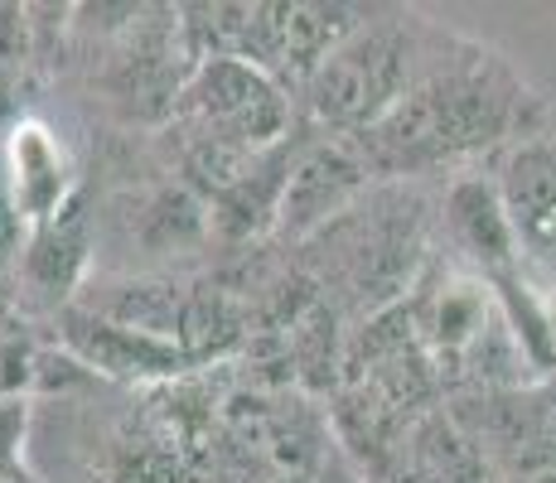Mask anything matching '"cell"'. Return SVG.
<instances>
[{"label":"cell","mask_w":556,"mask_h":483,"mask_svg":"<svg viewBox=\"0 0 556 483\" xmlns=\"http://www.w3.org/2000/svg\"><path fill=\"white\" fill-rule=\"evenodd\" d=\"M522 106H528V92L498 63L475 59L416 82L397 102V112L368 136H358L354 145L368 169H388V175L451 165L518 131Z\"/></svg>","instance_id":"1"},{"label":"cell","mask_w":556,"mask_h":483,"mask_svg":"<svg viewBox=\"0 0 556 483\" xmlns=\"http://www.w3.org/2000/svg\"><path fill=\"white\" fill-rule=\"evenodd\" d=\"M169 116L203 150L266 155L291 131V97L248 59H199Z\"/></svg>","instance_id":"2"},{"label":"cell","mask_w":556,"mask_h":483,"mask_svg":"<svg viewBox=\"0 0 556 483\" xmlns=\"http://www.w3.org/2000/svg\"><path fill=\"white\" fill-rule=\"evenodd\" d=\"M305 92H309V112L329 131H339L344 141L368 136L412 92V39H406V25H397V20L368 25L363 20L354 35L315 68Z\"/></svg>","instance_id":"3"},{"label":"cell","mask_w":556,"mask_h":483,"mask_svg":"<svg viewBox=\"0 0 556 483\" xmlns=\"http://www.w3.org/2000/svg\"><path fill=\"white\" fill-rule=\"evenodd\" d=\"M63 343L88 372L116 382H169L185 368H194V358L175 339L122 325L112 315H88V309L63 315Z\"/></svg>","instance_id":"4"},{"label":"cell","mask_w":556,"mask_h":483,"mask_svg":"<svg viewBox=\"0 0 556 483\" xmlns=\"http://www.w3.org/2000/svg\"><path fill=\"white\" fill-rule=\"evenodd\" d=\"M494 189L522 252L556 266V141L547 136L518 141L508 150Z\"/></svg>","instance_id":"5"},{"label":"cell","mask_w":556,"mask_h":483,"mask_svg":"<svg viewBox=\"0 0 556 483\" xmlns=\"http://www.w3.org/2000/svg\"><path fill=\"white\" fill-rule=\"evenodd\" d=\"M5 193L25 232L45 228L73 203V165L45 122H20L5 141Z\"/></svg>","instance_id":"6"},{"label":"cell","mask_w":556,"mask_h":483,"mask_svg":"<svg viewBox=\"0 0 556 483\" xmlns=\"http://www.w3.org/2000/svg\"><path fill=\"white\" fill-rule=\"evenodd\" d=\"M368 185V160L358 155L354 141H329L309 155L295 160L291 185L281 199V228L286 232H309L325 228L334 213H344L358 199V189Z\"/></svg>","instance_id":"7"},{"label":"cell","mask_w":556,"mask_h":483,"mask_svg":"<svg viewBox=\"0 0 556 483\" xmlns=\"http://www.w3.org/2000/svg\"><path fill=\"white\" fill-rule=\"evenodd\" d=\"M445 232L459 252L469 256L484 285H504L518 276V256L522 246L513 238V223L498 203V189L489 179H459V185L445 193Z\"/></svg>","instance_id":"8"},{"label":"cell","mask_w":556,"mask_h":483,"mask_svg":"<svg viewBox=\"0 0 556 483\" xmlns=\"http://www.w3.org/2000/svg\"><path fill=\"white\" fill-rule=\"evenodd\" d=\"M402 459H406L402 483H484V459H479L475 440L441 411L406 425Z\"/></svg>","instance_id":"9"},{"label":"cell","mask_w":556,"mask_h":483,"mask_svg":"<svg viewBox=\"0 0 556 483\" xmlns=\"http://www.w3.org/2000/svg\"><path fill=\"white\" fill-rule=\"evenodd\" d=\"M83 271H88V218L78 213V203H68L45 228L25 232V276L35 290L63 300Z\"/></svg>","instance_id":"10"},{"label":"cell","mask_w":556,"mask_h":483,"mask_svg":"<svg viewBox=\"0 0 556 483\" xmlns=\"http://www.w3.org/2000/svg\"><path fill=\"white\" fill-rule=\"evenodd\" d=\"M25 431H29V396H0V474H10V465L25 449Z\"/></svg>","instance_id":"11"},{"label":"cell","mask_w":556,"mask_h":483,"mask_svg":"<svg viewBox=\"0 0 556 483\" xmlns=\"http://www.w3.org/2000/svg\"><path fill=\"white\" fill-rule=\"evenodd\" d=\"M20 232H25V223H20V213H15V203H10V193L0 189V252H15Z\"/></svg>","instance_id":"12"},{"label":"cell","mask_w":556,"mask_h":483,"mask_svg":"<svg viewBox=\"0 0 556 483\" xmlns=\"http://www.w3.org/2000/svg\"><path fill=\"white\" fill-rule=\"evenodd\" d=\"M542 295V329H547V363L556 368V290H538Z\"/></svg>","instance_id":"13"}]
</instances>
